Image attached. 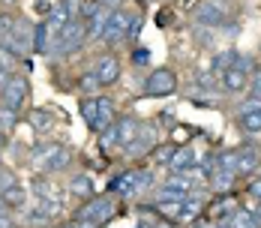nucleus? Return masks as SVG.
I'll return each mask as SVG.
<instances>
[{
    "label": "nucleus",
    "instance_id": "58836bf2",
    "mask_svg": "<svg viewBox=\"0 0 261 228\" xmlns=\"http://www.w3.org/2000/svg\"><path fill=\"white\" fill-rule=\"evenodd\" d=\"M9 72H6V69H3V66H0V90H3V87H6V84H9Z\"/></svg>",
    "mask_w": 261,
    "mask_h": 228
},
{
    "label": "nucleus",
    "instance_id": "dca6fc26",
    "mask_svg": "<svg viewBox=\"0 0 261 228\" xmlns=\"http://www.w3.org/2000/svg\"><path fill=\"white\" fill-rule=\"evenodd\" d=\"M201 210H204V198L201 195H186L180 201V207H177V222H198V216H201Z\"/></svg>",
    "mask_w": 261,
    "mask_h": 228
},
{
    "label": "nucleus",
    "instance_id": "423d86ee",
    "mask_svg": "<svg viewBox=\"0 0 261 228\" xmlns=\"http://www.w3.org/2000/svg\"><path fill=\"white\" fill-rule=\"evenodd\" d=\"M114 213H117V204H114V198H111V195H93V198H87V204L79 210V216H75V219L105 225Z\"/></svg>",
    "mask_w": 261,
    "mask_h": 228
},
{
    "label": "nucleus",
    "instance_id": "2f4dec72",
    "mask_svg": "<svg viewBox=\"0 0 261 228\" xmlns=\"http://www.w3.org/2000/svg\"><path fill=\"white\" fill-rule=\"evenodd\" d=\"M246 93H249V102H261V72L252 81H249V87H246Z\"/></svg>",
    "mask_w": 261,
    "mask_h": 228
},
{
    "label": "nucleus",
    "instance_id": "412c9836",
    "mask_svg": "<svg viewBox=\"0 0 261 228\" xmlns=\"http://www.w3.org/2000/svg\"><path fill=\"white\" fill-rule=\"evenodd\" d=\"M234 171H225V168H216V171H210L207 180H210V186H213V192H231V186H234Z\"/></svg>",
    "mask_w": 261,
    "mask_h": 228
},
{
    "label": "nucleus",
    "instance_id": "ea45409f",
    "mask_svg": "<svg viewBox=\"0 0 261 228\" xmlns=\"http://www.w3.org/2000/svg\"><path fill=\"white\" fill-rule=\"evenodd\" d=\"M192 228H219L216 222H192Z\"/></svg>",
    "mask_w": 261,
    "mask_h": 228
},
{
    "label": "nucleus",
    "instance_id": "6e6552de",
    "mask_svg": "<svg viewBox=\"0 0 261 228\" xmlns=\"http://www.w3.org/2000/svg\"><path fill=\"white\" fill-rule=\"evenodd\" d=\"M249 72H252V60L240 54L234 60V66L222 72V90H225V93H240V90H246L249 81H252Z\"/></svg>",
    "mask_w": 261,
    "mask_h": 228
},
{
    "label": "nucleus",
    "instance_id": "aec40b11",
    "mask_svg": "<svg viewBox=\"0 0 261 228\" xmlns=\"http://www.w3.org/2000/svg\"><path fill=\"white\" fill-rule=\"evenodd\" d=\"M27 120H30V126L36 129V132H51L54 129V114L48 108H30Z\"/></svg>",
    "mask_w": 261,
    "mask_h": 228
},
{
    "label": "nucleus",
    "instance_id": "4468645a",
    "mask_svg": "<svg viewBox=\"0 0 261 228\" xmlns=\"http://www.w3.org/2000/svg\"><path fill=\"white\" fill-rule=\"evenodd\" d=\"M96 78H99V84L102 87H108V84H114L117 78H120V60H117V54L114 51H108V54H102L99 60H96Z\"/></svg>",
    "mask_w": 261,
    "mask_h": 228
},
{
    "label": "nucleus",
    "instance_id": "c85d7f7f",
    "mask_svg": "<svg viewBox=\"0 0 261 228\" xmlns=\"http://www.w3.org/2000/svg\"><path fill=\"white\" fill-rule=\"evenodd\" d=\"M12 186H18L15 171H9V168H0V195H3V192H9Z\"/></svg>",
    "mask_w": 261,
    "mask_h": 228
},
{
    "label": "nucleus",
    "instance_id": "f8f14e48",
    "mask_svg": "<svg viewBox=\"0 0 261 228\" xmlns=\"http://www.w3.org/2000/svg\"><path fill=\"white\" fill-rule=\"evenodd\" d=\"M69 21H75V12L69 9V3H66V0H63V3H57V6H51V9H48V15H45V27H48V33H51V39H57Z\"/></svg>",
    "mask_w": 261,
    "mask_h": 228
},
{
    "label": "nucleus",
    "instance_id": "9b49d317",
    "mask_svg": "<svg viewBox=\"0 0 261 228\" xmlns=\"http://www.w3.org/2000/svg\"><path fill=\"white\" fill-rule=\"evenodd\" d=\"M27 90H30V81H27L24 75H15L9 78V84L0 90V99H3V108H9V111H21V105H24V99H27Z\"/></svg>",
    "mask_w": 261,
    "mask_h": 228
},
{
    "label": "nucleus",
    "instance_id": "c9c22d12",
    "mask_svg": "<svg viewBox=\"0 0 261 228\" xmlns=\"http://www.w3.org/2000/svg\"><path fill=\"white\" fill-rule=\"evenodd\" d=\"M243 210H249V213H252V216H255V219L261 222V201H249L246 207H243Z\"/></svg>",
    "mask_w": 261,
    "mask_h": 228
},
{
    "label": "nucleus",
    "instance_id": "0eeeda50",
    "mask_svg": "<svg viewBox=\"0 0 261 228\" xmlns=\"http://www.w3.org/2000/svg\"><path fill=\"white\" fill-rule=\"evenodd\" d=\"M144 96H153V99H162V96H171V93H177V75H174V69H153L150 75L144 78Z\"/></svg>",
    "mask_w": 261,
    "mask_h": 228
},
{
    "label": "nucleus",
    "instance_id": "6ab92c4d",
    "mask_svg": "<svg viewBox=\"0 0 261 228\" xmlns=\"http://www.w3.org/2000/svg\"><path fill=\"white\" fill-rule=\"evenodd\" d=\"M261 162V150L258 147H240L237 150V174H249L255 171Z\"/></svg>",
    "mask_w": 261,
    "mask_h": 228
},
{
    "label": "nucleus",
    "instance_id": "4c0bfd02",
    "mask_svg": "<svg viewBox=\"0 0 261 228\" xmlns=\"http://www.w3.org/2000/svg\"><path fill=\"white\" fill-rule=\"evenodd\" d=\"M72 228H102V225H96V222H84V219H75Z\"/></svg>",
    "mask_w": 261,
    "mask_h": 228
},
{
    "label": "nucleus",
    "instance_id": "a211bd4d",
    "mask_svg": "<svg viewBox=\"0 0 261 228\" xmlns=\"http://www.w3.org/2000/svg\"><path fill=\"white\" fill-rule=\"evenodd\" d=\"M153 147H156V132L150 126H141V132L135 135V141L126 147V153L129 156H144V153H150Z\"/></svg>",
    "mask_w": 261,
    "mask_h": 228
},
{
    "label": "nucleus",
    "instance_id": "72a5a7b5",
    "mask_svg": "<svg viewBox=\"0 0 261 228\" xmlns=\"http://www.w3.org/2000/svg\"><path fill=\"white\" fill-rule=\"evenodd\" d=\"M141 27H144V15H132V27H129V39H138V33H141Z\"/></svg>",
    "mask_w": 261,
    "mask_h": 228
},
{
    "label": "nucleus",
    "instance_id": "5701e85b",
    "mask_svg": "<svg viewBox=\"0 0 261 228\" xmlns=\"http://www.w3.org/2000/svg\"><path fill=\"white\" fill-rule=\"evenodd\" d=\"M225 225L228 228H261V222L249 213V210H243V207H237L234 213L225 219Z\"/></svg>",
    "mask_w": 261,
    "mask_h": 228
},
{
    "label": "nucleus",
    "instance_id": "f03ea898",
    "mask_svg": "<svg viewBox=\"0 0 261 228\" xmlns=\"http://www.w3.org/2000/svg\"><path fill=\"white\" fill-rule=\"evenodd\" d=\"M150 186H153V171L150 168H129V171H120L111 180L108 192L117 195V198H135V195H141Z\"/></svg>",
    "mask_w": 261,
    "mask_h": 228
},
{
    "label": "nucleus",
    "instance_id": "f257e3e1",
    "mask_svg": "<svg viewBox=\"0 0 261 228\" xmlns=\"http://www.w3.org/2000/svg\"><path fill=\"white\" fill-rule=\"evenodd\" d=\"M81 117L84 123L93 129L96 135H102L117 123V108H114V99L108 96H87L81 102Z\"/></svg>",
    "mask_w": 261,
    "mask_h": 228
},
{
    "label": "nucleus",
    "instance_id": "7ed1b4c3",
    "mask_svg": "<svg viewBox=\"0 0 261 228\" xmlns=\"http://www.w3.org/2000/svg\"><path fill=\"white\" fill-rule=\"evenodd\" d=\"M33 162H36V168H42V171H63V168H69V162H72V150L66 147V144H57V141H48V144H39L36 150H33Z\"/></svg>",
    "mask_w": 261,
    "mask_h": 228
},
{
    "label": "nucleus",
    "instance_id": "1a4fd4ad",
    "mask_svg": "<svg viewBox=\"0 0 261 228\" xmlns=\"http://www.w3.org/2000/svg\"><path fill=\"white\" fill-rule=\"evenodd\" d=\"M33 36H36V24H30L27 18H18L12 36H9L6 42H0V45H6L12 54H18V57H27V54L33 51Z\"/></svg>",
    "mask_w": 261,
    "mask_h": 228
},
{
    "label": "nucleus",
    "instance_id": "473e14b6",
    "mask_svg": "<svg viewBox=\"0 0 261 228\" xmlns=\"http://www.w3.org/2000/svg\"><path fill=\"white\" fill-rule=\"evenodd\" d=\"M132 63H135V66H150V51L147 48H135L132 51Z\"/></svg>",
    "mask_w": 261,
    "mask_h": 228
},
{
    "label": "nucleus",
    "instance_id": "37998d69",
    "mask_svg": "<svg viewBox=\"0 0 261 228\" xmlns=\"http://www.w3.org/2000/svg\"><path fill=\"white\" fill-rule=\"evenodd\" d=\"M0 210H6V207H3V195H0Z\"/></svg>",
    "mask_w": 261,
    "mask_h": 228
},
{
    "label": "nucleus",
    "instance_id": "4be33fe9",
    "mask_svg": "<svg viewBox=\"0 0 261 228\" xmlns=\"http://www.w3.org/2000/svg\"><path fill=\"white\" fill-rule=\"evenodd\" d=\"M69 192L79 195V198H93V178H90L87 171L75 174V178L69 180Z\"/></svg>",
    "mask_w": 261,
    "mask_h": 228
},
{
    "label": "nucleus",
    "instance_id": "9d476101",
    "mask_svg": "<svg viewBox=\"0 0 261 228\" xmlns=\"http://www.w3.org/2000/svg\"><path fill=\"white\" fill-rule=\"evenodd\" d=\"M129 27H132V15H126V12H120V9H114V12L108 15V24H105L102 42L108 45V48L120 45L123 39H129Z\"/></svg>",
    "mask_w": 261,
    "mask_h": 228
},
{
    "label": "nucleus",
    "instance_id": "a19ab883",
    "mask_svg": "<svg viewBox=\"0 0 261 228\" xmlns=\"http://www.w3.org/2000/svg\"><path fill=\"white\" fill-rule=\"evenodd\" d=\"M3 144H6V132L0 129V150H3Z\"/></svg>",
    "mask_w": 261,
    "mask_h": 228
},
{
    "label": "nucleus",
    "instance_id": "2eb2a0df",
    "mask_svg": "<svg viewBox=\"0 0 261 228\" xmlns=\"http://www.w3.org/2000/svg\"><path fill=\"white\" fill-rule=\"evenodd\" d=\"M201 165V156L192 150V147H177V153H174V159H171V171L174 174H189L192 168H198Z\"/></svg>",
    "mask_w": 261,
    "mask_h": 228
},
{
    "label": "nucleus",
    "instance_id": "bb28decb",
    "mask_svg": "<svg viewBox=\"0 0 261 228\" xmlns=\"http://www.w3.org/2000/svg\"><path fill=\"white\" fill-rule=\"evenodd\" d=\"M99 87H102V84H99L96 72H84V75L79 78V90H81V93H87V96H90V93H96Z\"/></svg>",
    "mask_w": 261,
    "mask_h": 228
},
{
    "label": "nucleus",
    "instance_id": "cd10ccee",
    "mask_svg": "<svg viewBox=\"0 0 261 228\" xmlns=\"http://www.w3.org/2000/svg\"><path fill=\"white\" fill-rule=\"evenodd\" d=\"M15 21H18V18H12V15H6V12H0V42H6V39L12 36Z\"/></svg>",
    "mask_w": 261,
    "mask_h": 228
},
{
    "label": "nucleus",
    "instance_id": "e433bc0d",
    "mask_svg": "<svg viewBox=\"0 0 261 228\" xmlns=\"http://www.w3.org/2000/svg\"><path fill=\"white\" fill-rule=\"evenodd\" d=\"M99 3H102L105 9H111V12H114V9H120V3H123V0H99Z\"/></svg>",
    "mask_w": 261,
    "mask_h": 228
},
{
    "label": "nucleus",
    "instance_id": "c756f323",
    "mask_svg": "<svg viewBox=\"0 0 261 228\" xmlns=\"http://www.w3.org/2000/svg\"><path fill=\"white\" fill-rule=\"evenodd\" d=\"M174 153H177L174 144H168V147H156V165H171Z\"/></svg>",
    "mask_w": 261,
    "mask_h": 228
},
{
    "label": "nucleus",
    "instance_id": "f3484780",
    "mask_svg": "<svg viewBox=\"0 0 261 228\" xmlns=\"http://www.w3.org/2000/svg\"><path fill=\"white\" fill-rule=\"evenodd\" d=\"M237 123L246 132H261V102H246L237 114Z\"/></svg>",
    "mask_w": 261,
    "mask_h": 228
},
{
    "label": "nucleus",
    "instance_id": "20e7f679",
    "mask_svg": "<svg viewBox=\"0 0 261 228\" xmlns=\"http://www.w3.org/2000/svg\"><path fill=\"white\" fill-rule=\"evenodd\" d=\"M192 18H195V24L216 30L231 18V6H228V0H201L192 9Z\"/></svg>",
    "mask_w": 261,
    "mask_h": 228
},
{
    "label": "nucleus",
    "instance_id": "b1692460",
    "mask_svg": "<svg viewBox=\"0 0 261 228\" xmlns=\"http://www.w3.org/2000/svg\"><path fill=\"white\" fill-rule=\"evenodd\" d=\"M240 57V51H234V48H228V51H219L216 57H213V63H210V72H225V69H231L234 66V60Z\"/></svg>",
    "mask_w": 261,
    "mask_h": 228
},
{
    "label": "nucleus",
    "instance_id": "7c9ffc66",
    "mask_svg": "<svg viewBox=\"0 0 261 228\" xmlns=\"http://www.w3.org/2000/svg\"><path fill=\"white\" fill-rule=\"evenodd\" d=\"M15 117H18L15 111H9V108H0V129H3V132H9V129L15 126Z\"/></svg>",
    "mask_w": 261,
    "mask_h": 228
},
{
    "label": "nucleus",
    "instance_id": "39448f33",
    "mask_svg": "<svg viewBox=\"0 0 261 228\" xmlns=\"http://www.w3.org/2000/svg\"><path fill=\"white\" fill-rule=\"evenodd\" d=\"M84 42H87V27H84L81 18H75V21H69V24L63 27V33L54 39L51 51L54 54H60V57H63V54H75Z\"/></svg>",
    "mask_w": 261,
    "mask_h": 228
},
{
    "label": "nucleus",
    "instance_id": "c03bdc74",
    "mask_svg": "<svg viewBox=\"0 0 261 228\" xmlns=\"http://www.w3.org/2000/svg\"><path fill=\"white\" fill-rule=\"evenodd\" d=\"M141 3H153V0H141Z\"/></svg>",
    "mask_w": 261,
    "mask_h": 228
},
{
    "label": "nucleus",
    "instance_id": "393cba45",
    "mask_svg": "<svg viewBox=\"0 0 261 228\" xmlns=\"http://www.w3.org/2000/svg\"><path fill=\"white\" fill-rule=\"evenodd\" d=\"M24 204H27V192L21 189V183H18V186H12L9 192H3V207L18 210V207H24Z\"/></svg>",
    "mask_w": 261,
    "mask_h": 228
},
{
    "label": "nucleus",
    "instance_id": "79ce46f5",
    "mask_svg": "<svg viewBox=\"0 0 261 228\" xmlns=\"http://www.w3.org/2000/svg\"><path fill=\"white\" fill-rule=\"evenodd\" d=\"M135 228H156V225H150V222H138Z\"/></svg>",
    "mask_w": 261,
    "mask_h": 228
},
{
    "label": "nucleus",
    "instance_id": "ddd939ff",
    "mask_svg": "<svg viewBox=\"0 0 261 228\" xmlns=\"http://www.w3.org/2000/svg\"><path fill=\"white\" fill-rule=\"evenodd\" d=\"M141 126H144V123H141L138 117H120V120H117V123L111 126V135H114V144H120V147L126 150V147L132 144V141H135V135L141 132Z\"/></svg>",
    "mask_w": 261,
    "mask_h": 228
},
{
    "label": "nucleus",
    "instance_id": "f704fd0d",
    "mask_svg": "<svg viewBox=\"0 0 261 228\" xmlns=\"http://www.w3.org/2000/svg\"><path fill=\"white\" fill-rule=\"evenodd\" d=\"M249 195H252L255 201H261V178H258V180H252V183H249Z\"/></svg>",
    "mask_w": 261,
    "mask_h": 228
},
{
    "label": "nucleus",
    "instance_id": "a878e982",
    "mask_svg": "<svg viewBox=\"0 0 261 228\" xmlns=\"http://www.w3.org/2000/svg\"><path fill=\"white\" fill-rule=\"evenodd\" d=\"M18 60H21L18 54H12L6 45H0V66H3L9 75H15V72H18Z\"/></svg>",
    "mask_w": 261,
    "mask_h": 228
}]
</instances>
